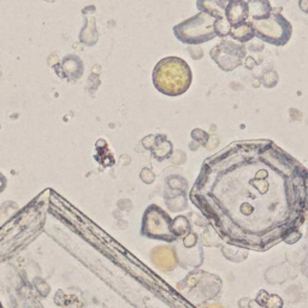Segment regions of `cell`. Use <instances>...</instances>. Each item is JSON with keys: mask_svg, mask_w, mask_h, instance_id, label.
<instances>
[{"mask_svg": "<svg viewBox=\"0 0 308 308\" xmlns=\"http://www.w3.org/2000/svg\"><path fill=\"white\" fill-rule=\"evenodd\" d=\"M229 35L232 40L238 41V43H246L255 37L254 27H253L252 22H244L238 26L231 27Z\"/></svg>", "mask_w": 308, "mask_h": 308, "instance_id": "9c48e42d", "label": "cell"}, {"mask_svg": "<svg viewBox=\"0 0 308 308\" xmlns=\"http://www.w3.org/2000/svg\"><path fill=\"white\" fill-rule=\"evenodd\" d=\"M64 69L71 79H77L83 74V63L76 56H69L64 59Z\"/></svg>", "mask_w": 308, "mask_h": 308, "instance_id": "30bf717a", "label": "cell"}, {"mask_svg": "<svg viewBox=\"0 0 308 308\" xmlns=\"http://www.w3.org/2000/svg\"><path fill=\"white\" fill-rule=\"evenodd\" d=\"M83 16H84V27L82 28L81 35H79V40L87 46L95 45L98 41V29L95 26V7L89 6L83 9Z\"/></svg>", "mask_w": 308, "mask_h": 308, "instance_id": "8992f818", "label": "cell"}, {"mask_svg": "<svg viewBox=\"0 0 308 308\" xmlns=\"http://www.w3.org/2000/svg\"><path fill=\"white\" fill-rule=\"evenodd\" d=\"M255 37L274 46H284L293 34V27L282 13L273 12L268 18L253 21Z\"/></svg>", "mask_w": 308, "mask_h": 308, "instance_id": "3957f363", "label": "cell"}, {"mask_svg": "<svg viewBox=\"0 0 308 308\" xmlns=\"http://www.w3.org/2000/svg\"><path fill=\"white\" fill-rule=\"evenodd\" d=\"M230 0H196V7L199 12L210 15L211 17L216 18L217 21H224L225 9Z\"/></svg>", "mask_w": 308, "mask_h": 308, "instance_id": "52a82bcc", "label": "cell"}, {"mask_svg": "<svg viewBox=\"0 0 308 308\" xmlns=\"http://www.w3.org/2000/svg\"><path fill=\"white\" fill-rule=\"evenodd\" d=\"M216 18L203 12L181 22L173 27L175 37L186 45H200L217 38L214 28Z\"/></svg>", "mask_w": 308, "mask_h": 308, "instance_id": "7a4b0ae2", "label": "cell"}, {"mask_svg": "<svg viewBox=\"0 0 308 308\" xmlns=\"http://www.w3.org/2000/svg\"><path fill=\"white\" fill-rule=\"evenodd\" d=\"M210 56L223 71L229 73L242 64L246 57V47L243 43H237L233 40L224 38L211 49Z\"/></svg>", "mask_w": 308, "mask_h": 308, "instance_id": "277c9868", "label": "cell"}, {"mask_svg": "<svg viewBox=\"0 0 308 308\" xmlns=\"http://www.w3.org/2000/svg\"><path fill=\"white\" fill-rule=\"evenodd\" d=\"M248 13L253 21H261L268 18L272 13V6L270 0H248Z\"/></svg>", "mask_w": 308, "mask_h": 308, "instance_id": "ba28073f", "label": "cell"}, {"mask_svg": "<svg viewBox=\"0 0 308 308\" xmlns=\"http://www.w3.org/2000/svg\"><path fill=\"white\" fill-rule=\"evenodd\" d=\"M153 84L158 92L167 96L182 95L192 82V69L186 60L166 57L156 63L152 74Z\"/></svg>", "mask_w": 308, "mask_h": 308, "instance_id": "6da1fadb", "label": "cell"}, {"mask_svg": "<svg viewBox=\"0 0 308 308\" xmlns=\"http://www.w3.org/2000/svg\"><path fill=\"white\" fill-rule=\"evenodd\" d=\"M225 18L230 27L238 26L247 22V19L249 18V13L246 0H230L225 9Z\"/></svg>", "mask_w": 308, "mask_h": 308, "instance_id": "5b68a950", "label": "cell"}]
</instances>
